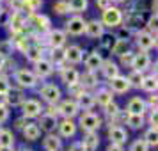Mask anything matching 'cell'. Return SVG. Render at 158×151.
<instances>
[{
	"instance_id": "obj_18",
	"label": "cell",
	"mask_w": 158,
	"mask_h": 151,
	"mask_svg": "<svg viewBox=\"0 0 158 151\" xmlns=\"http://www.w3.org/2000/svg\"><path fill=\"white\" fill-rule=\"evenodd\" d=\"M84 34L91 39H100L105 34V27L98 20H91V22H85V32Z\"/></svg>"
},
{
	"instance_id": "obj_3",
	"label": "cell",
	"mask_w": 158,
	"mask_h": 151,
	"mask_svg": "<svg viewBox=\"0 0 158 151\" xmlns=\"http://www.w3.org/2000/svg\"><path fill=\"white\" fill-rule=\"evenodd\" d=\"M39 94H41V98H43L48 105H55V103L60 100L62 91H60V87L55 86V84H44V86L39 89Z\"/></svg>"
},
{
	"instance_id": "obj_19",
	"label": "cell",
	"mask_w": 158,
	"mask_h": 151,
	"mask_svg": "<svg viewBox=\"0 0 158 151\" xmlns=\"http://www.w3.org/2000/svg\"><path fill=\"white\" fill-rule=\"evenodd\" d=\"M57 128H59V135L60 137H64V139H71V137H75L78 126H77V123L73 121V119H62V121L57 124Z\"/></svg>"
},
{
	"instance_id": "obj_36",
	"label": "cell",
	"mask_w": 158,
	"mask_h": 151,
	"mask_svg": "<svg viewBox=\"0 0 158 151\" xmlns=\"http://www.w3.org/2000/svg\"><path fill=\"white\" fill-rule=\"evenodd\" d=\"M126 124H128L131 130H140L144 126V115L126 114Z\"/></svg>"
},
{
	"instance_id": "obj_59",
	"label": "cell",
	"mask_w": 158,
	"mask_h": 151,
	"mask_svg": "<svg viewBox=\"0 0 158 151\" xmlns=\"http://www.w3.org/2000/svg\"><path fill=\"white\" fill-rule=\"evenodd\" d=\"M2 2H6V0H0V6H2Z\"/></svg>"
},
{
	"instance_id": "obj_6",
	"label": "cell",
	"mask_w": 158,
	"mask_h": 151,
	"mask_svg": "<svg viewBox=\"0 0 158 151\" xmlns=\"http://www.w3.org/2000/svg\"><path fill=\"white\" fill-rule=\"evenodd\" d=\"M20 107H22L23 117H27V119H34L37 115H41V112H43V107H41V103L37 100H27L25 98V101Z\"/></svg>"
},
{
	"instance_id": "obj_11",
	"label": "cell",
	"mask_w": 158,
	"mask_h": 151,
	"mask_svg": "<svg viewBox=\"0 0 158 151\" xmlns=\"http://www.w3.org/2000/svg\"><path fill=\"white\" fill-rule=\"evenodd\" d=\"M53 71H55V66L50 62V59L43 57L41 61H37L36 64H34V75H36L37 78H46Z\"/></svg>"
},
{
	"instance_id": "obj_52",
	"label": "cell",
	"mask_w": 158,
	"mask_h": 151,
	"mask_svg": "<svg viewBox=\"0 0 158 151\" xmlns=\"http://www.w3.org/2000/svg\"><path fill=\"white\" fill-rule=\"evenodd\" d=\"M96 6H98L101 11H107L108 7H112V2H110V0H96Z\"/></svg>"
},
{
	"instance_id": "obj_51",
	"label": "cell",
	"mask_w": 158,
	"mask_h": 151,
	"mask_svg": "<svg viewBox=\"0 0 158 151\" xmlns=\"http://www.w3.org/2000/svg\"><path fill=\"white\" fill-rule=\"evenodd\" d=\"M27 124H29L27 117H23V115H22V117H18V119L15 121V128H16V130H23Z\"/></svg>"
},
{
	"instance_id": "obj_40",
	"label": "cell",
	"mask_w": 158,
	"mask_h": 151,
	"mask_svg": "<svg viewBox=\"0 0 158 151\" xmlns=\"http://www.w3.org/2000/svg\"><path fill=\"white\" fill-rule=\"evenodd\" d=\"M15 50V44H13V39H4V41H0V55H4V57L7 59L11 53Z\"/></svg>"
},
{
	"instance_id": "obj_7",
	"label": "cell",
	"mask_w": 158,
	"mask_h": 151,
	"mask_svg": "<svg viewBox=\"0 0 158 151\" xmlns=\"http://www.w3.org/2000/svg\"><path fill=\"white\" fill-rule=\"evenodd\" d=\"M151 66V57L148 52H139L133 55V61H131V71H139V73H144L146 69H149Z\"/></svg>"
},
{
	"instance_id": "obj_49",
	"label": "cell",
	"mask_w": 158,
	"mask_h": 151,
	"mask_svg": "<svg viewBox=\"0 0 158 151\" xmlns=\"http://www.w3.org/2000/svg\"><path fill=\"white\" fill-rule=\"evenodd\" d=\"M133 55H135V53H133V52H126V53H123L121 57V64L123 66H131V61H133Z\"/></svg>"
},
{
	"instance_id": "obj_29",
	"label": "cell",
	"mask_w": 158,
	"mask_h": 151,
	"mask_svg": "<svg viewBox=\"0 0 158 151\" xmlns=\"http://www.w3.org/2000/svg\"><path fill=\"white\" fill-rule=\"evenodd\" d=\"M68 7H69V13H75V15H82L85 13L87 7H89V0H66Z\"/></svg>"
},
{
	"instance_id": "obj_20",
	"label": "cell",
	"mask_w": 158,
	"mask_h": 151,
	"mask_svg": "<svg viewBox=\"0 0 158 151\" xmlns=\"http://www.w3.org/2000/svg\"><path fill=\"white\" fill-rule=\"evenodd\" d=\"M57 117H53V115H48V114H41L39 117V123H37V126L41 132H46V133H53L55 128H57Z\"/></svg>"
},
{
	"instance_id": "obj_12",
	"label": "cell",
	"mask_w": 158,
	"mask_h": 151,
	"mask_svg": "<svg viewBox=\"0 0 158 151\" xmlns=\"http://www.w3.org/2000/svg\"><path fill=\"white\" fill-rule=\"evenodd\" d=\"M60 78L69 89L80 86V73L75 68H60Z\"/></svg>"
},
{
	"instance_id": "obj_44",
	"label": "cell",
	"mask_w": 158,
	"mask_h": 151,
	"mask_svg": "<svg viewBox=\"0 0 158 151\" xmlns=\"http://www.w3.org/2000/svg\"><path fill=\"white\" fill-rule=\"evenodd\" d=\"M105 114L108 115V117H115V115H119V105L117 103H114V101H110L108 105H105Z\"/></svg>"
},
{
	"instance_id": "obj_26",
	"label": "cell",
	"mask_w": 158,
	"mask_h": 151,
	"mask_svg": "<svg viewBox=\"0 0 158 151\" xmlns=\"http://www.w3.org/2000/svg\"><path fill=\"white\" fill-rule=\"evenodd\" d=\"M80 142L84 144L85 151H96L98 149V146H100V137H98L96 132H93V133H85Z\"/></svg>"
},
{
	"instance_id": "obj_9",
	"label": "cell",
	"mask_w": 158,
	"mask_h": 151,
	"mask_svg": "<svg viewBox=\"0 0 158 151\" xmlns=\"http://www.w3.org/2000/svg\"><path fill=\"white\" fill-rule=\"evenodd\" d=\"M66 37H68V34H66L64 30L52 29L50 32L46 34V44H48L50 48H62L66 44Z\"/></svg>"
},
{
	"instance_id": "obj_30",
	"label": "cell",
	"mask_w": 158,
	"mask_h": 151,
	"mask_svg": "<svg viewBox=\"0 0 158 151\" xmlns=\"http://www.w3.org/2000/svg\"><path fill=\"white\" fill-rule=\"evenodd\" d=\"M15 146V135L11 130H0V149H13Z\"/></svg>"
},
{
	"instance_id": "obj_61",
	"label": "cell",
	"mask_w": 158,
	"mask_h": 151,
	"mask_svg": "<svg viewBox=\"0 0 158 151\" xmlns=\"http://www.w3.org/2000/svg\"><path fill=\"white\" fill-rule=\"evenodd\" d=\"M27 151H32V149H27Z\"/></svg>"
},
{
	"instance_id": "obj_28",
	"label": "cell",
	"mask_w": 158,
	"mask_h": 151,
	"mask_svg": "<svg viewBox=\"0 0 158 151\" xmlns=\"http://www.w3.org/2000/svg\"><path fill=\"white\" fill-rule=\"evenodd\" d=\"M43 53H44V48L41 44H30L27 52H25V57L29 59L30 62H34L36 64L37 61H41L43 59Z\"/></svg>"
},
{
	"instance_id": "obj_13",
	"label": "cell",
	"mask_w": 158,
	"mask_h": 151,
	"mask_svg": "<svg viewBox=\"0 0 158 151\" xmlns=\"http://www.w3.org/2000/svg\"><path fill=\"white\" fill-rule=\"evenodd\" d=\"M108 87H110L108 89L110 93H117V94H124L131 89L128 84V80H126V77H121V75H117V77L108 80Z\"/></svg>"
},
{
	"instance_id": "obj_10",
	"label": "cell",
	"mask_w": 158,
	"mask_h": 151,
	"mask_svg": "<svg viewBox=\"0 0 158 151\" xmlns=\"http://www.w3.org/2000/svg\"><path fill=\"white\" fill-rule=\"evenodd\" d=\"M137 44H139V48L140 52H149L151 48H155L156 46V37L149 34L148 30H140V32H137Z\"/></svg>"
},
{
	"instance_id": "obj_34",
	"label": "cell",
	"mask_w": 158,
	"mask_h": 151,
	"mask_svg": "<svg viewBox=\"0 0 158 151\" xmlns=\"http://www.w3.org/2000/svg\"><path fill=\"white\" fill-rule=\"evenodd\" d=\"M98 84V77H96V73H93V71H87V73H84V75H80V86L82 87H94Z\"/></svg>"
},
{
	"instance_id": "obj_27",
	"label": "cell",
	"mask_w": 158,
	"mask_h": 151,
	"mask_svg": "<svg viewBox=\"0 0 158 151\" xmlns=\"http://www.w3.org/2000/svg\"><path fill=\"white\" fill-rule=\"evenodd\" d=\"M100 69H101V73H103V77L108 78V80L119 75V66L115 64L114 61H103V64H101Z\"/></svg>"
},
{
	"instance_id": "obj_32",
	"label": "cell",
	"mask_w": 158,
	"mask_h": 151,
	"mask_svg": "<svg viewBox=\"0 0 158 151\" xmlns=\"http://www.w3.org/2000/svg\"><path fill=\"white\" fill-rule=\"evenodd\" d=\"M156 87H158V82H156L155 75H149V77H144L142 78V84H140L142 91H146V93H156Z\"/></svg>"
},
{
	"instance_id": "obj_8",
	"label": "cell",
	"mask_w": 158,
	"mask_h": 151,
	"mask_svg": "<svg viewBox=\"0 0 158 151\" xmlns=\"http://www.w3.org/2000/svg\"><path fill=\"white\" fill-rule=\"evenodd\" d=\"M108 135V141H110V144H117V146H123V144L128 142V132L123 128V126H119V124H115V126H110L107 132Z\"/></svg>"
},
{
	"instance_id": "obj_4",
	"label": "cell",
	"mask_w": 158,
	"mask_h": 151,
	"mask_svg": "<svg viewBox=\"0 0 158 151\" xmlns=\"http://www.w3.org/2000/svg\"><path fill=\"white\" fill-rule=\"evenodd\" d=\"M15 80L16 84L20 87H25V89H32V87L37 86V77L34 75V71H30L27 68H23V69H18L15 75Z\"/></svg>"
},
{
	"instance_id": "obj_39",
	"label": "cell",
	"mask_w": 158,
	"mask_h": 151,
	"mask_svg": "<svg viewBox=\"0 0 158 151\" xmlns=\"http://www.w3.org/2000/svg\"><path fill=\"white\" fill-rule=\"evenodd\" d=\"M142 78H144V75H142V73H139V71H130V75L126 77L130 87H139V89H140Z\"/></svg>"
},
{
	"instance_id": "obj_38",
	"label": "cell",
	"mask_w": 158,
	"mask_h": 151,
	"mask_svg": "<svg viewBox=\"0 0 158 151\" xmlns=\"http://www.w3.org/2000/svg\"><path fill=\"white\" fill-rule=\"evenodd\" d=\"M41 6H43V0H23V11L22 13H32V15H34V11L41 9Z\"/></svg>"
},
{
	"instance_id": "obj_41",
	"label": "cell",
	"mask_w": 158,
	"mask_h": 151,
	"mask_svg": "<svg viewBox=\"0 0 158 151\" xmlns=\"http://www.w3.org/2000/svg\"><path fill=\"white\" fill-rule=\"evenodd\" d=\"M142 141L148 144V146H153V148H155V146L158 144V133H156V130H155V128H149L146 133H144V139H142Z\"/></svg>"
},
{
	"instance_id": "obj_16",
	"label": "cell",
	"mask_w": 158,
	"mask_h": 151,
	"mask_svg": "<svg viewBox=\"0 0 158 151\" xmlns=\"http://www.w3.org/2000/svg\"><path fill=\"white\" fill-rule=\"evenodd\" d=\"M64 59H66V62H69V64H80L84 61V50L80 48L78 44H69L64 50Z\"/></svg>"
},
{
	"instance_id": "obj_56",
	"label": "cell",
	"mask_w": 158,
	"mask_h": 151,
	"mask_svg": "<svg viewBox=\"0 0 158 151\" xmlns=\"http://www.w3.org/2000/svg\"><path fill=\"white\" fill-rule=\"evenodd\" d=\"M4 66H6V57H4V55H0V71L4 69Z\"/></svg>"
},
{
	"instance_id": "obj_47",
	"label": "cell",
	"mask_w": 158,
	"mask_h": 151,
	"mask_svg": "<svg viewBox=\"0 0 158 151\" xmlns=\"http://www.w3.org/2000/svg\"><path fill=\"white\" fill-rule=\"evenodd\" d=\"M9 89H11V84H9L7 77L0 75V94H7Z\"/></svg>"
},
{
	"instance_id": "obj_22",
	"label": "cell",
	"mask_w": 158,
	"mask_h": 151,
	"mask_svg": "<svg viewBox=\"0 0 158 151\" xmlns=\"http://www.w3.org/2000/svg\"><path fill=\"white\" fill-rule=\"evenodd\" d=\"M25 101V94H23L22 89H9L7 94H6V105H13V107H18Z\"/></svg>"
},
{
	"instance_id": "obj_17",
	"label": "cell",
	"mask_w": 158,
	"mask_h": 151,
	"mask_svg": "<svg viewBox=\"0 0 158 151\" xmlns=\"http://www.w3.org/2000/svg\"><path fill=\"white\" fill-rule=\"evenodd\" d=\"M146 110H148V105H146V100L142 98H131L128 101V105H126V114H133V115H144L146 114Z\"/></svg>"
},
{
	"instance_id": "obj_45",
	"label": "cell",
	"mask_w": 158,
	"mask_h": 151,
	"mask_svg": "<svg viewBox=\"0 0 158 151\" xmlns=\"http://www.w3.org/2000/svg\"><path fill=\"white\" fill-rule=\"evenodd\" d=\"M115 39H117V37H114V36H108V34H103V36L100 37V41H101V46H103V48H108V50H110V48L114 46Z\"/></svg>"
},
{
	"instance_id": "obj_2",
	"label": "cell",
	"mask_w": 158,
	"mask_h": 151,
	"mask_svg": "<svg viewBox=\"0 0 158 151\" xmlns=\"http://www.w3.org/2000/svg\"><path fill=\"white\" fill-rule=\"evenodd\" d=\"M123 22V11L119 7H108L107 11H103V16H101V25L103 27H110V29H114V27H119Z\"/></svg>"
},
{
	"instance_id": "obj_50",
	"label": "cell",
	"mask_w": 158,
	"mask_h": 151,
	"mask_svg": "<svg viewBox=\"0 0 158 151\" xmlns=\"http://www.w3.org/2000/svg\"><path fill=\"white\" fill-rule=\"evenodd\" d=\"M7 119H9V108L7 105H2L0 107V124H4Z\"/></svg>"
},
{
	"instance_id": "obj_5",
	"label": "cell",
	"mask_w": 158,
	"mask_h": 151,
	"mask_svg": "<svg viewBox=\"0 0 158 151\" xmlns=\"http://www.w3.org/2000/svg\"><path fill=\"white\" fill-rule=\"evenodd\" d=\"M66 34H71V36H82L85 32V20L82 16L75 15L71 16L68 22H66Z\"/></svg>"
},
{
	"instance_id": "obj_58",
	"label": "cell",
	"mask_w": 158,
	"mask_h": 151,
	"mask_svg": "<svg viewBox=\"0 0 158 151\" xmlns=\"http://www.w3.org/2000/svg\"><path fill=\"white\" fill-rule=\"evenodd\" d=\"M2 13H4V9H2V6H0V15H2Z\"/></svg>"
},
{
	"instance_id": "obj_25",
	"label": "cell",
	"mask_w": 158,
	"mask_h": 151,
	"mask_svg": "<svg viewBox=\"0 0 158 151\" xmlns=\"http://www.w3.org/2000/svg\"><path fill=\"white\" fill-rule=\"evenodd\" d=\"M77 105H78V108H84L85 112H89L91 108L94 107V94H91V93H87V91H84V93L80 94L78 98H77Z\"/></svg>"
},
{
	"instance_id": "obj_31",
	"label": "cell",
	"mask_w": 158,
	"mask_h": 151,
	"mask_svg": "<svg viewBox=\"0 0 158 151\" xmlns=\"http://www.w3.org/2000/svg\"><path fill=\"white\" fill-rule=\"evenodd\" d=\"M22 132H23V137H25L27 141H37L39 135H41V130L37 126V123H29Z\"/></svg>"
},
{
	"instance_id": "obj_15",
	"label": "cell",
	"mask_w": 158,
	"mask_h": 151,
	"mask_svg": "<svg viewBox=\"0 0 158 151\" xmlns=\"http://www.w3.org/2000/svg\"><path fill=\"white\" fill-rule=\"evenodd\" d=\"M30 22L34 25V29L37 32H41V34H48L52 30V22L46 15H32L30 16Z\"/></svg>"
},
{
	"instance_id": "obj_37",
	"label": "cell",
	"mask_w": 158,
	"mask_h": 151,
	"mask_svg": "<svg viewBox=\"0 0 158 151\" xmlns=\"http://www.w3.org/2000/svg\"><path fill=\"white\" fill-rule=\"evenodd\" d=\"M50 62L53 66H62L66 62L64 59V50L62 48H52V53H50Z\"/></svg>"
},
{
	"instance_id": "obj_48",
	"label": "cell",
	"mask_w": 158,
	"mask_h": 151,
	"mask_svg": "<svg viewBox=\"0 0 158 151\" xmlns=\"http://www.w3.org/2000/svg\"><path fill=\"white\" fill-rule=\"evenodd\" d=\"M148 32H149V34H153V36L156 37V15H155V13H153V16H151L149 18V22H148Z\"/></svg>"
},
{
	"instance_id": "obj_60",
	"label": "cell",
	"mask_w": 158,
	"mask_h": 151,
	"mask_svg": "<svg viewBox=\"0 0 158 151\" xmlns=\"http://www.w3.org/2000/svg\"><path fill=\"white\" fill-rule=\"evenodd\" d=\"M0 130H2V124H0Z\"/></svg>"
},
{
	"instance_id": "obj_1",
	"label": "cell",
	"mask_w": 158,
	"mask_h": 151,
	"mask_svg": "<svg viewBox=\"0 0 158 151\" xmlns=\"http://www.w3.org/2000/svg\"><path fill=\"white\" fill-rule=\"evenodd\" d=\"M77 126H80L82 132L85 133H93V132H98V128L101 126V117L94 112H84L80 115V121Z\"/></svg>"
},
{
	"instance_id": "obj_21",
	"label": "cell",
	"mask_w": 158,
	"mask_h": 151,
	"mask_svg": "<svg viewBox=\"0 0 158 151\" xmlns=\"http://www.w3.org/2000/svg\"><path fill=\"white\" fill-rule=\"evenodd\" d=\"M84 64H85L87 71L96 73V71H98V69L101 68V64H103V57H101V55H100V53H98L96 50H93L85 59H84Z\"/></svg>"
},
{
	"instance_id": "obj_57",
	"label": "cell",
	"mask_w": 158,
	"mask_h": 151,
	"mask_svg": "<svg viewBox=\"0 0 158 151\" xmlns=\"http://www.w3.org/2000/svg\"><path fill=\"white\" fill-rule=\"evenodd\" d=\"M112 4H123V2H126V0H110Z\"/></svg>"
},
{
	"instance_id": "obj_24",
	"label": "cell",
	"mask_w": 158,
	"mask_h": 151,
	"mask_svg": "<svg viewBox=\"0 0 158 151\" xmlns=\"http://www.w3.org/2000/svg\"><path fill=\"white\" fill-rule=\"evenodd\" d=\"M43 148L46 151H60L62 149V139L59 135L48 133V135L43 139Z\"/></svg>"
},
{
	"instance_id": "obj_35",
	"label": "cell",
	"mask_w": 158,
	"mask_h": 151,
	"mask_svg": "<svg viewBox=\"0 0 158 151\" xmlns=\"http://www.w3.org/2000/svg\"><path fill=\"white\" fill-rule=\"evenodd\" d=\"M128 39H119V37H117V39H115V43H114V46H112V48H110V50H112V53H114V55H117V57H121L123 53H126V52H128Z\"/></svg>"
},
{
	"instance_id": "obj_42",
	"label": "cell",
	"mask_w": 158,
	"mask_h": 151,
	"mask_svg": "<svg viewBox=\"0 0 158 151\" xmlns=\"http://www.w3.org/2000/svg\"><path fill=\"white\" fill-rule=\"evenodd\" d=\"M128 151H149V146L144 142L142 139H137L130 144V149Z\"/></svg>"
},
{
	"instance_id": "obj_53",
	"label": "cell",
	"mask_w": 158,
	"mask_h": 151,
	"mask_svg": "<svg viewBox=\"0 0 158 151\" xmlns=\"http://www.w3.org/2000/svg\"><path fill=\"white\" fill-rule=\"evenodd\" d=\"M68 151H85V148H84V144L80 142V141H77V142H73L71 146H69Z\"/></svg>"
},
{
	"instance_id": "obj_33",
	"label": "cell",
	"mask_w": 158,
	"mask_h": 151,
	"mask_svg": "<svg viewBox=\"0 0 158 151\" xmlns=\"http://www.w3.org/2000/svg\"><path fill=\"white\" fill-rule=\"evenodd\" d=\"M94 101H96L98 105H101V107H105V105H108V103L112 101V93H110L108 89H100L98 93L94 94Z\"/></svg>"
},
{
	"instance_id": "obj_43",
	"label": "cell",
	"mask_w": 158,
	"mask_h": 151,
	"mask_svg": "<svg viewBox=\"0 0 158 151\" xmlns=\"http://www.w3.org/2000/svg\"><path fill=\"white\" fill-rule=\"evenodd\" d=\"M53 11L57 15H66V13H69V7H68L66 0H57V2H53Z\"/></svg>"
},
{
	"instance_id": "obj_54",
	"label": "cell",
	"mask_w": 158,
	"mask_h": 151,
	"mask_svg": "<svg viewBox=\"0 0 158 151\" xmlns=\"http://www.w3.org/2000/svg\"><path fill=\"white\" fill-rule=\"evenodd\" d=\"M9 16H11V13L4 11V13L0 15V25H7V23H9Z\"/></svg>"
},
{
	"instance_id": "obj_23",
	"label": "cell",
	"mask_w": 158,
	"mask_h": 151,
	"mask_svg": "<svg viewBox=\"0 0 158 151\" xmlns=\"http://www.w3.org/2000/svg\"><path fill=\"white\" fill-rule=\"evenodd\" d=\"M9 29L13 34H20L23 30V25H25V18H23V13H11L9 16Z\"/></svg>"
},
{
	"instance_id": "obj_55",
	"label": "cell",
	"mask_w": 158,
	"mask_h": 151,
	"mask_svg": "<svg viewBox=\"0 0 158 151\" xmlns=\"http://www.w3.org/2000/svg\"><path fill=\"white\" fill-rule=\"evenodd\" d=\"M107 151H124V149H123V146H117V144H108Z\"/></svg>"
},
{
	"instance_id": "obj_46",
	"label": "cell",
	"mask_w": 158,
	"mask_h": 151,
	"mask_svg": "<svg viewBox=\"0 0 158 151\" xmlns=\"http://www.w3.org/2000/svg\"><path fill=\"white\" fill-rule=\"evenodd\" d=\"M11 13H22L23 11V0H9Z\"/></svg>"
},
{
	"instance_id": "obj_14",
	"label": "cell",
	"mask_w": 158,
	"mask_h": 151,
	"mask_svg": "<svg viewBox=\"0 0 158 151\" xmlns=\"http://www.w3.org/2000/svg\"><path fill=\"white\" fill-rule=\"evenodd\" d=\"M57 110L64 119H73V117L80 112V108H78V105H77L75 100H64L60 105H59Z\"/></svg>"
}]
</instances>
